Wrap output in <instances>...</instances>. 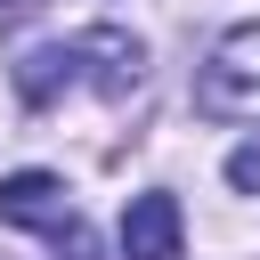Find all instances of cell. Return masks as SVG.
Wrapping results in <instances>:
<instances>
[{
	"instance_id": "obj_1",
	"label": "cell",
	"mask_w": 260,
	"mask_h": 260,
	"mask_svg": "<svg viewBox=\"0 0 260 260\" xmlns=\"http://www.w3.org/2000/svg\"><path fill=\"white\" fill-rule=\"evenodd\" d=\"M195 106L211 122H260V24H236L211 41V57L195 73Z\"/></svg>"
},
{
	"instance_id": "obj_2",
	"label": "cell",
	"mask_w": 260,
	"mask_h": 260,
	"mask_svg": "<svg viewBox=\"0 0 260 260\" xmlns=\"http://www.w3.org/2000/svg\"><path fill=\"white\" fill-rule=\"evenodd\" d=\"M73 65H81V81H89L98 98H130V89L146 81V49H138L122 24H89V32H73Z\"/></svg>"
},
{
	"instance_id": "obj_3",
	"label": "cell",
	"mask_w": 260,
	"mask_h": 260,
	"mask_svg": "<svg viewBox=\"0 0 260 260\" xmlns=\"http://www.w3.org/2000/svg\"><path fill=\"white\" fill-rule=\"evenodd\" d=\"M0 219L8 228H41V236H65L81 211H73V195H65L57 171H8L0 179Z\"/></svg>"
},
{
	"instance_id": "obj_4",
	"label": "cell",
	"mask_w": 260,
	"mask_h": 260,
	"mask_svg": "<svg viewBox=\"0 0 260 260\" xmlns=\"http://www.w3.org/2000/svg\"><path fill=\"white\" fill-rule=\"evenodd\" d=\"M179 195H138L130 211H122V260H179Z\"/></svg>"
},
{
	"instance_id": "obj_5",
	"label": "cell",
	"mask_w": 260,
	"mask_h": 260,
	"mask_svg": "<svg viewBox=\"0 0 260 260\" xmlns=\"http://www.w3.org/2000/svg\"><path fill=\"white\" fill-rule=\"evenodd\" d=\"M81 65H73V41H49V49H24L16 57V98L24 106H49L57 89H73Z\"/></svg>"
},
{
	"instance_id": "obj_6",
	"label": "cell",
	"mask_w": 260,
	"mask_h": 260,
	"mask_svg": "<svg viewBox=\"0 0 260 260\" xmlns=\"http://www.w3.org/2000/svg\"><path fill=\"white\" fill-rule=\"evenodd\" d=\"M228 187H236V195H260V138L228 154Z\"/></svg>"
},
{
	"instance_id": "obj_7",
	"label": "cell",
	"mask_w": 260,
	"mask_h": 260,
	"mask_svg": "<svg viewBox=\"0 0 260 260\" xmlns=\"http://www.w3.org/2000/svg\"><path fill=\"white\" fill-rule=\"evenodd\" d=\"M57 260H98V236H89V228H81V219H73V228H65V236H57Z\"/></svg>"
},
{
	"instance_id": "obj_8",
	"label": "cell",
	"mask_w": 260,
	"mask_h": 260,
	"mask_svg": "<svg viewBox=\"0 0 260 260\" xmlns=\"http://www.w3.org/2000/svg\"><path fill=\"white\" fill-rule=\"evenodd\" d=\"M32 8H41V0H0V16H32Z\"/></svg>"
}]
</instances>
